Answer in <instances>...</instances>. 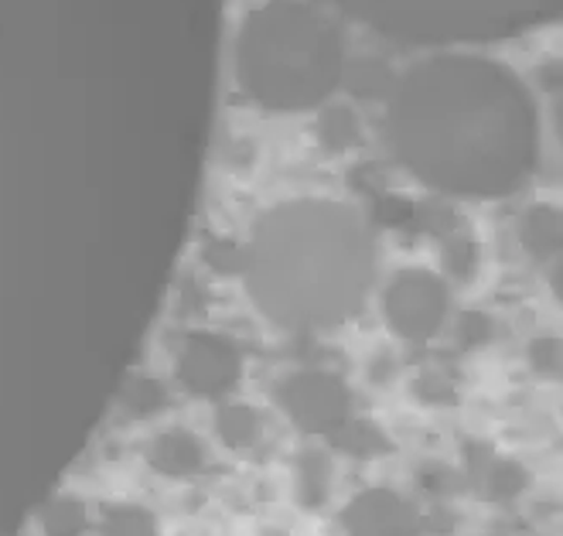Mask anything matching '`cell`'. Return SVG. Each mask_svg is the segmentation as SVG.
<instances>
[{"label":"cell","mask_w":563,"mask_h":536,"mask_svg":"<svg viewBox=\"0 0 563 536\" xmlns=\"http://www.w3.org/2000/svg\"><path fill=\"white\" fill-rule=\"evenodd\" d=\"M147 461L154 464V472H161V475L185 479V475H195L198 468L206 464V451H202V445H198L188 430H168V434H161V438L151 445Z\"/></svg>","instance_id":"ba28073f"},{"label":"cell","mask_w":563,"mask_h":536,"mask_svg":"<svg viewBox=\"0 0 563 536\" xmlns=\"http://www.w3.org/2000/svg\"><path fill=\"white\" fill-rule=\"evenodd\" d=\"M342 79H349V89L355 92V96H366V99H379V96H389V89H393V73L386 69V65L379 62V58H362V62H355L352 69H345V76Z\"/></svg>","instance_id":"4fadbf2b"},{"label":"cell","mask_w":563,"mask_h":536,"mask_svg":"<svg viewBox=\"0 0 563 536\" xmlns=\"http://www.w3.org/2000/svg\"><path fill=\"white\" fill-rule=\"evenodd\" d=\"M519 243L537 260H553L560 253V212L553 206H533L519 216Z\"/></svg>","instance_id":"9c48e42d"},{"label":"cell","mask_w":563,"mask_h":536,"mask_svg":"<svg viewBox=\"0 0 563 536\" xmlns=\"http://www.w3.org/2000/svg\"><path fill=\"white\" fill-rule=\"evenodd\" d=\"M342 526H345V536H417L420 533V519L410 510V502L386 489L355 495L349 502V510L342 513Z\"/></svg>","instance_id":"52a82bcc"},{"label":"cell","mask_w":563,"mask_h":536,"mask_svg":"<svg viewBox=\"0 0 563 536\" xmlns=\"http://www.w3.org/2000/svg\"><path fill=\"white\" fill-rule=\"evenodd\" d=\"M123 407L134 417H147L157 414L164 407V390L154 380H130V386L123 390Z\"/></svg>","instance_id":"d6986e66"},{"label":"cell","mask_w":563,"mask_h":536,"mask_svg":"<svg viewBox=\"0 0 563 536\" xmlns=\"http://www.w3.org/2000/svg\"><path fill=\"white\" fill-rule=\"evenodd\" d=\"M236 76L260 110L308 113L342 86L345 35L308 0H267L240 28Z\"/></svg>","instance_id":"3957f363"},{"label":"cell","mask_w":563,"mask_h":536,"mask_svg":"<svg viewBox=\"0 0 563 536\" xmlns=\"http://www.w3.org/2000/svg\"><path fill=\"white\" fill-rule=\"evenodd\" d=\"M457 335H461V346H465V349L485 346L492 339V318L482 315V311H468L457 325Z\"/></svg>","instance_id":"44dd1931"},{"label":"cell","mask_w":563,"mask_h":536,"mask_svg":"<svg viewBox=\"0 0 563 536\" xmlns=\"http://www.w3.org/2000/svg\"><path fill=\"white\" fill-rule=\"evenodd\" d=\"M529 359L540 373H556L560 370V342L556 339H537L529 346Z\"/></svg>","instance_id":"7402d4cb"},{"label":"cell","mask_w":563,"mask_h":536,"mask_svg":"<svg viewBox=\"0 0 563 536\" xmlns=\"http://www.w3.org/2000/svg\"><path fill=\"white\" fill-rule=\"evenodd\" d=\"M280 404L290 420L308 434H331L339 424L349 420L352 393L349 386L321 370L297 373L280 386Z\"/></svg>","instance_id":"5b68a950"},{"label":"cell","mask_w":563,"mask_h":536,"mask_svg":"<svg viewBox=\"0 0 563 536\" xmlns=\"http://www.w3.org/2000/svg\"><path fill=\"white\" fill-rule=\"evenodd\" d=\"M297 485H301V499L305 506H321L328 499V485H331V464L321 451H305L301 464H297Z\"/></svg>","instance_id":"7c38bea8"},{"label":"cell","mask_w":563,"mask_h":536,"mask_svg":"<svg viewBox=\"0 0 563 536\" xmlns=\"http://www.w3.org/2000/svg\"><path fill=\"white\" fill-rule=\"evenodd\" d=\"M103 536H157V523L137 506H113L103 519Z\"/></svg>","instance_id":"2e32d148"},{"label":"cell","mask_w":563,"mask_h":536,"mask_svg":"<svg viewBox=\"0 0 563 536\" xmlns=\"http://www.w3.org/2000/svg\"><path fill=\"white\" fill-rule=\"evenodd\" d=\"M219 434L225 445L246 448L260 438V417L250 407H222L219 411Z\"/></svg>","instance_id":"9a60e30c"},{"label":"cell","mask_w":563,"mask_h":536,"mask_svg":"<svg viewBox=\"0 0 563 536\" xmlns=\"http://www.w3.org/2000/svg\"><path fill=\"white\" fill-rule=\"evenodd\" d=\"M389 147L413 178L451 198L519 192L540 157L533 96L503 62L438 55L389 89Z\"/></svg>","instance_id":"6da1fadb"},{"label":"cell","mask_w":563,"mask_h":536,"mask_svg":"<svg viewBox=\"0 0 563 536\" xmlns=\"http://www.w3.org/2000/svg\"><path fill=\"white\" fill-rule=\"evenodd\" d=\"M243 373L240 349L212 331H195L178 352V380L202 396H219L233 390Z\"/></svg>","instance_id":"8992f818"},{"label":"cell","mask_w":563,"mask_h":536,"mask_svg":"<svg viewBox=\"0 0 563 536\" xmlns=\"http://www.w3.org/2000/svg\"><path fill=\"white\" fill-rule=\"evenodd\" d=\"M444 271L454 281H468L478 271V243L468 237H451L444 243Z\"/></svg>","instance_id":"ac0fdd59"},{"label":"cell","mask_w":563,"mask_h":536,"mask_svg":"<svg viewBox=\"0 0 563 536\" xmlns=\"http://www.w3.org/2000/svg\"><path fill=\"white\" fill-rule=\"evenodd\" d=\"M358 117L345 107H335V110H328L318 123V138L328 151H349L358 144Z\"/></svg>","instance_id":"5bb4252c"},{"label":"cell","mask_w":563,"mask_h":536,"mask_svg":"<svg viewBox=\"0 0 563 536\" xmlns=\"http://www.w3.org/2000/svg\"><path fill=\"white\" fill-rule=\"evenodd\" d=\"M89 526V513L79 499H69V495H62L55 499L52 506L42 513V529L45 536H82Z\"/></svg>","instance_id":"8fae6325"},{"label":"cell","mask_w":563,"mask_h":536,"mask_svg":"<svg viewBox=\"0 0 563 536\" xmlns=\"http://www.w3.org/2000/svg\"><path fill=\"white\" fill-rule=\"evenodd\" d=\"M383 311L396 335L423 342L448 318V287L430 271H400L383 294Z\"/></svg>","instance_id":"277c9868"},{"label":"cell","mask_w":563,"mask_h":536,"mask_svg":"<svg viewBox=\"0 0 563 536\" xmlns=\"http://www.w3.org/2000/svg\"><path fill=\"white\" fill-rule=\"evenodd\" d=\"M373 271V240L355 209L328 198H297L256 222L240 274L274 325L314 331L358 311Z\"/></svg>","instance_id":"7a4b0ae2"},{"label":"cell","mask_w":563,"mask_h":536,"mask_svg":"<svg viewBox=\"0 0 563 536\" xmlns=\"http://www.w3.org/2000/svg\"><path fill=\"white\" fill-rule=\"evenodd\" d=\"M485 489H488L492 499H516L526 489V472L512 461H488Z\"/></svg>","instance_id":"e0dca14e"},{"label":"cell","mask_w":563,"mask_h":536,"mask_svg":"<svg viewBox=\"0 0 563 536\" xmlns=\"http://www.w3.org/2000/svg\"><path fill=\"white\" fill-rule=\"evenodd\" d=\"M331 441H335L339 451L352 455V458H376L383 451H389V441H386V434L369 424V420H345L339 424L335 430H331Z\"/></svg>","instance_id":"30bf717a"},{"label":"cell","mask_w":563,"mask_h":536,"mask_svg":"<svg viewBox=\"0 0 563 536\" xmlns=\"http://www.w3.org/2000/svg\"><path fill=\"white\" fill-rule=\"evenodd\" d=\"M206 263L219 274H240L243 271V247L233 240H212L206 250Z\"/></svg>","instance_id":"ffe728a7"}]
</instances>
